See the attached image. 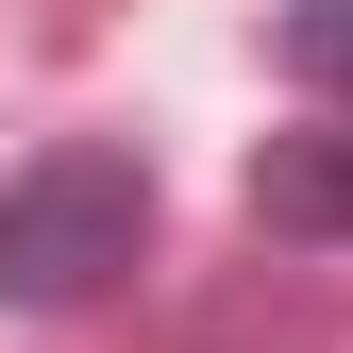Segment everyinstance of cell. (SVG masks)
Instances as JSON below:
<instances>
[{"mask_svg":"<svg viewBox=\"0 0 353 353\" xmlns=\"http://www.w3.org/2000/svg\"><path fill=\"white\" fill-rule=\"evenodd\" d=\"M135 252H152V168L118 135H51L17 185H0V303H17V320L101 303Z\"/></svg>","mask_w":353,"mask_h":353,"instance_id":"cell-1","label":"cell"},{"mask_svg":"<svg viewBox=\"0 0 353 353\" xmlns=\"http://www.w3.org/2000/svg\"><path fill=\"white\" fill-rule=\"evenodd\" d=\"M252 219H270L286 252H353V118H320V135H270V152H252Z\"/></svg>","mask_w":353,"mask_h":353,"instance_id":"cell-2","label":"cell"},{"mask_svg":"<svg viewBox=\"0 0 353 353\" xmlns=\"http://www.w3.org/2000/svg\"><path fill=\"white\" fill-rule=\"evenodd\" d=\"M270 68L303 84V101L353 118V0H286V17H270Z\"/></svg>","mask_w":353,"mask_h":353,"instance_id":"cell-3","label":"cell"}]
</instances>
